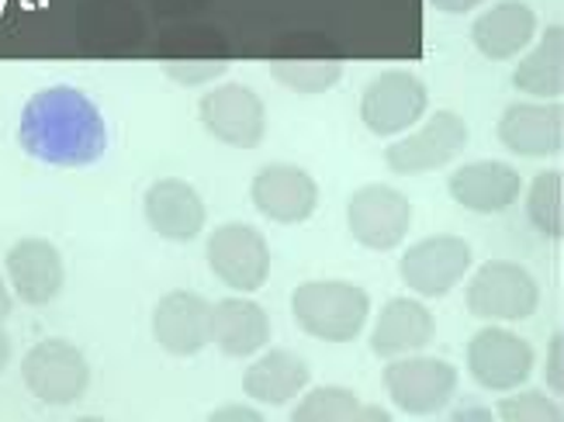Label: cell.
Listing matches in <instances>:
<instances>
[{
	"label": "cell",
	"mask_w": 564,
	"mask_h": 422,
	"mask_svg": "<svg viewBox=\"0 0 564 422\" xmlns=\"http://www.w3.org/2000/svg\"><path fill=\"white\" fill-rule=\"evenodd\" d=\"M21 139L48 163H90L105 153V126L87 97L69 87L39 94L24 111Z\"/></svg>",
	"instance_id": "6da1fadb"
},
{
	"label": "cell",
	"mask_w": 564,
	"mask_h": 422,
	"mask_svg": "<svg viewBox=\"0 0 564 422\" xmlns=\"http://www.w3.org/2000/svg\"><path fill=\"white\" fill-rule=\"evenodd\" d=\"M294 322L323 343H350L371 318V294L354 281H305L291 294Z\"/></svg>",
	"instance_id": "7a4b0ae2"
},
{
	"label": "cell",
	"mask_w": 564,
	"mask_h": 422,
	"mask_svg": "<svg viewBox=\"0 0 564 422\" xmlns=\"http://www.w3.org/2000/svg\"><path fill=\"white\" fill-rule=\"evenodd\" d=\"M464 302L481 322H523L541 305V284L520 263L488 260L471 274Z\"/></svg>",
	"instance_id": "3957f363"
},
{
	"label": "cell",
	"mask_w": 564,
	"mask_h": 422,
	"mask_svg": "<svg viewBox=\"0 0 564 422\" xmlns=\"http://www.w3.org/2000/svg\"><path fill=\"white\" fill-rule=\"evenodd\" d=\"M464 145H468V121L457 111H433L430 118L423 115L415 121L412 132L384 149V163L402 177H420V173L454 163L464 153Z\"/></svg>",
	"instance_id": "277c9868"
},
{
	"label": "cell",
	"mask_w": 564,
	"mask_h": 422,
	"mask_svg": "<svg viewBox=\"0 0 564 422\" xmlns=\"http://www.w3.org/2000/svg\"><path fill=\"white\" fill-rule=\"evenodd\" d=\"M205 257L212 274L236 294H253L271 278V246L250 221H226L208 236Z\"/></svg>",
	"instance_id": "5b68a950"
},
{
	"label": "cell",
	"mask_w": 564,
	"mask_h": 422,
	"mask_svg": "<svg viewBox=\"0 0 564 422\" xmlns=\"http://www.w3.org/2000/svg\"><path fill=\"white\" fill-rule=\"evenodd\" d=\"M21 381L45 405H73L90 385V364L73 343L42 339L21 357Z\"/></svg>",
	"instance_id": "8992f818"
},
{
	"label": "cell",
	"mask_w": 564,
	"mask_h": 422,
	"mask_svg": "<svg viewBox=\"0 0 564 422\" xmlns=\"http://www.w3.org/2000/svg\"><path fill=\"white\" fill-rule=\"evenodd\" d=\"M430 108L426 84L409 69H384L364 87L360 97V121L367 132L381 139L409 132Z\"/></svg>",
	"instance_id": "52a82bcc"
},
{
	"label": "cell",
	"mask_w": 564,
	"mask_h": 422,
	"mask_svg": "<svg viewBox=\"0 0 564 422\" xmlns=\"http://www.w3.org/2000/svg\"><path fill=\"white\" fill-rule=\"evenodd\" d=\"M384 391L402 412L430 415L457 394V367L423 354L391 357L384 367Z\"/></svg>",
	"instance_id": "ba28073f"
},
{
	"label": "cell",
	"mask_w": 564,
	"mask_h": 422,
	"mask_svg": "<svg viewBox=\"0 0 564 422\" xmlns=\"http://www.w3.org/2000/svg\"><path fill=\"white\" fill-rule=\"evenodd\" d=\"M347 226L364 250L388 253L405 242L412 226V202L391 184H364L350 194Z\"/></svg>",
	"instance_id": "9c48e42d"
},
{
	"label": "cell",
	"mask_w": 564,
	"mask_h": 422,
	"mask_svg": "<svg viewBox=\"0 0 564 422\" xmlns=\"http://www.w3.org/2000/svg\"><path fill=\"white\" fill-rule=\"evenodd\" d=\"M471 270V246L460 236H426L399 260V278L415 297H447Z\"/></svg>",
	"instance_id": "30bf717a"
},
{
	"label": "cell",
	"mask_w": 564,
	"mask_h": 422,
	"mask_svg": "<svg viewBox=\"0 0 564 422\" xmlns=\"http://www.w3.org/2000/svg\"><path fill=\"white\" fill-rule=\"evenodd\" d=\"M533 364V346L523 336L506 329L502 322H488L468 343V370L475 385L488 391H517L530 381Z\"/></svg>",
	"instance_id": "8fae6325"
},
{
	"label": "cell",
	"mask_w": 564,
	"mask_h": 422,
	"mask_svg": "<svg viewBox=\"0 0 564 422\" xmlns=\"http://www.w3.org/2000/svg\"><path fill=\"white\" fill-rule=\"evenodd\" d=\"M202 126L212 139L232 149H257L267 136V108L247 84H218L198 101Z\"/></svg>",
	"instance_id": "7c38bea8"
},
{
	"label": "cell",
	"mask_w": 564,
	"mask_h": 422,
	"mask_svg": "<svg viewBox=\"0 0 564 422\" xmlns=\"http://www.w3.org/2000/svg\"><path fill=\"white\" fill-rule=\"evenodd\" d=\"M253 208L278 221V226H299L318 208V184L305 166L294 163H267L257 170L250 184Z\"/></svg>",
	"instance_id": "4fadbf2b"
},
{
	"label": "cell",
	"mask_w": 564,
	"mask_h": 422,
	"mask_svg": "<svg viewBox=\"0 0 564 422\" xmlns=\"http://www.w3.org/2000/svg\"><path fill=\"white\" fill-rule=\"evenodd\" d=\"M4 278L18 302L42 309L56 302L66 284V267L48 239H18L4 257Z\"/></svg>",
	"instance_id": "5bb4252c"
},
{
	"label": "cell",
	"mask_w": 564,
	"mask_h": 422,
	"mask_svg": "<svg viewBox=\"0 0 564 422\" xmlns=\"http://www.w3.org/2000/svg\"><path fill=\"white\" fill-rule=\"evenodd\" d=\"M153 336L170 357H194L212 343V302L198 291H166L153 309Z\"/></svg>",
	"instance_id": "9a60e30c"
},
{
	"label": "cell",
	"mask_w": 564,
	"mask_h": 422,
	"mask_svg": "<svg viewBox=\"0 0 564 422\" xmlns=\"http://www.w3.org/2000/svg\"><path fill=\"white\" fill-rule=\"evenodd\" d=\"M447 191L464 212L502 215L517 205V197L523 191V177L517 166H509L502 160H471V163H460L451 173Z\"/></svg>",
	"instance_id": "2e32d148"
},
{
	"label": "cell",
	"mask_w": 564,
	"mask_h": 422,
	"mask_svg": "<svg viewBox=\"0 0 564 422\" xmlns=\"http://www.w3.org/2000/svg\"><path fill=\"white\" fill-rule=\"evenodd\" d=\"M142 215L150 221V229L166 242H194L208 221L202 194L177 177H163L145 187Z\"/></svg>",
	"instance_id": "e0dca14e"
},
{
	"label": "cell",
	"mask_w": 564,
	"mask_h": 422,
	"mask_svg": "<svg viewBox=\"0 0 564 422\" xmlns=\"http://www.w3.org/2000/svg\"><path fill=\"white\" fill-rule=\"evenodd\" d=\"M499 142L509 153L527 160L557 156L564 142V108L561 101H520L509 105L499 118Z\"/></svg>",
	"instance_id": "ac0fdd59"
},
{
	"label": "cell",
	"mask_w": 564,
	"mask_h": 422,
	"mask_svg": "<svg viewBox=\"0 0 564 422\" xmlns=\"http://www.w3.org/2000/svg\"><path fill=\"white\" fill-rule=\"evenodd\" d=\"M436 336V318L423 297H391L371 329V350L381 360L423 354Z\"/></svg>",
	"instance_id": "d6986e66"
},
{
	"label": "cell",
	"mask_w": 564,
	"mask_h": 422,
	"mask_svg": "<svg viewBox=\"0 0 564 422\" xmlns=\"http://www.w3.org/2000/svg\"><path fill=\"white\" fill-rule=\"evenodd\" d=\"M212 343L226 357H257L271 343V315L247 294L212 302Z\"/></svg>",
	"instance_id": "ffe728a7"
},
{
	"label": "cell",
	"mask_w": 564,
	"mask_h": 422,
	"mask_svg": "<svg viewBox=\"0 0 564 422\" xmlns=\"http://www.w3.org/2000/svg\"><path fill=\"white\" fill-rule=\"evenodd\" d=\"M536 39V14L523 0H499L471 24V42L485 59H517Z\"/></svg>",
	"instance_id": "44dd1931"
},
{
	"label": "cell",
	"mask_w": 564,
	"mask_h": 422,
	"mask_svg": "<svg viewBox=\"0 0 564 422\" xmlns=\"http://www.w3.org/2000/svg\"><path fill=\"white\" fill-rule=\"evenodd\" d=\"M308 360L294 350H267L263 357H257L247 375H242V391L247 399H253L257 405H291L299 394L308 388Z\"/></svg>",
	"instance_id": "7402d4cb"
},
{
	"label": "cell",
	"mask_w": 564,
	"mask_h": 422,
	"mask_svg": "<svg viewBox=\"0 0 564 422\" xmlns=\"http://www.w3.org/2000/svg\"><path fill=\"white\" fill-rule=\"evenodd\" d=\"M523 53L527 56L512 69V87L536 97V101H557L564 90V29L551 24Z\"/></svg>",
	"instance_id": "603a6c76"
},
{
	"label": "cell",
	"mask_w": 564,
	"mask_h": 422,
	"mask_svg": "<svg viewBox=\"0 0 564 422\" xmlns=\"http://www.w3.org/2000/svg\"><path fill=\"white\" fill-rule=\"evenodd\" d=\"M527 218L533 221V229L561 239L564 232V184H561V170H544L536 173L530 191H527Z\"/></svg>",
	"instance_id": "cb8c5ba5"
},
{
	"label": "cell",
	"mask_w": 564,
	"mask_h": 422,
	"mask_svg": "<svg viewBox=\"0 0 564 422\" xmlns=\"http://www.w3.org/2000/svg\"><path fill=\"white\" fill-rule=\"evenodd\" d=\"M299 405H294V419L299 422H350V419H364V402L350 388L339 385H323L312 388L308 394H299Z\"/></svg>",
	"instance_id": "d4e9b609"
},
{
	"label": "cell",
	"mask_w": 564,
	"mask_h": 422,
	"mask_svg": "<svg viewBox=\"0 0 564 422\" xmlns=\"http://www.w3.org/2000/svg\"><path fill=\"white\" fill-rule=\"evenodd\" d=\"M271 77L294 94L312 97V94H326L329 87L339 84L343 63H336V59H278V63H271Z\"/></svg>",
	"instance_id": "484cf974"
},
{
	"label": "cell",
	"mask_w": 564,
	"mask_h": 422,
	"mask_svg": "<svg viewBox=\"0 0 564 422\" xmlns=\"http://www.w3.org/2000/svg\"><path fill=\"white\" fill-rule=\"evenodd\" d=\"M496 415L509 422H544V419H561V409L544 391H520V394H512V399H506Z\"/></svg>",
	"instance_id": "4316f807"
},
{
	"label": "cell",
	"mask_w": 564,
	"mask_h": 422,
	"mask_svg": "<svg viewBox=\"0 0 564 422\" xmlns=\"http://www.w3.org/2000/svg\"><path fill=\"white\" fill-rule=\"evenodd\" d=\"M229 63H163V73L170 80H177L184 87H202L218 77H226Z\"/></svg>",
	"instance_id": "83f0119b"
},
{
	"label": "cell",
	"mask_w": 564,
	"mask_h": 422,
	"mask_svg": "<svg viewBox=\"0 0 564 422\" xmlns=\"http://www.w3.org/2000/svg\"><path fill=\"white\" fill-rule=\"evenodd\" d=\"M561 354H564V336L554 333L551 336V346H547V370H544L547 388L554 394H564V360H561Z\"/></svg>",
	"instance_id": "f1b7e54d"
},
{
	"label": "cell",
	"mask_w": 564,
	"mask_h": 422,
	"mask_svg": "<svg viewBox=\"0 0 564 422\" xmlns=\"http://www.w3.org/2000/svg\"><path fill=\"white\" fill-rule=\"evenodd\" d=\"M430 4L444 14H468V11H478L481 4H488V0H430Z\"/></svg>",
	"instance_id": "f546056e"
},
{
	"label": "cell",
	"mask_w": 564,
	"mask_h": 422,
	"mask_svg": "<svg viewBox=\"0 0 564 422\" xmlns=\"http://www.w3.org/2000/svg\"><path fill=\"white\" fill-rule=\"evenodd\" d=\"M212 419H263V412L260 409H253V405H223V409H215L212 412Z\"/></svg>",
	"instance_id": "4dcf8cb0"
},
{
	"label": "cell",
	"mask_w": 564,
	"mask_h": 422,
	"mask_svg": "<svg viewBox=\"0 0 564 422\" xmlns=\"http://www.w3.org/2000/svg\"><path fill=\"white\" fill-rule=\"evenodd\" d=\"M11 309H14V294H11V288H8L4 270H0V322H8Z\"/></svg>",
	"instance_id": "1f68e13d"
},
{
	"label": "cell",
	"mask_w": 564,
	"mask_h": 422,
	"mask_svg": "<svg viewBox=\"0 0 564 422\" xmlns=\"http://www.w3.org/2000/svg\"><path fill=\"white\" fill-rule=\"evenodd\" d=\"M11 364V336L4 329V322H0V370Z\"/></svg>",
	"instance_id": "d6a6232c"
}]
</instances>
